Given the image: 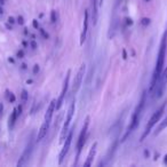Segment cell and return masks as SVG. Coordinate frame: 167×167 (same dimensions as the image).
I'll list each match as a JSON object with an SVG mask.
<instances>
[{
  "mask_svg": "<svg viewBox=\"0 0 167 167\" xmlns=\"http://www.w3.org/2000/svg\"><path fill=\"white\" fill-rule=\"evenodd\" d=\"M166 35L163 38V41L160 45V49L158 53V57H157V63H156V69L153 72L152 82H151V89L154 88L156 84L158 82L160 78V74L163 72V66H164V62H165V55H166Z\"/></svg>",
  "mask_w": 167,
  "mask_h": 167,
  "instance_id": "cell-1",
  "label": "cell"
},
{
  "mask_svg": "<svg viewBox=\"0 0 167 167\" xmlns=\"http://www.w3.org/2000/svg\"><path fill=\"white\" fill-rule=\"evenodd\" d=\"M144 102H145V94H143L142 96V99H141V101L138 103V105L136 107V109L134 111V113H133V116H132V119H131V124H129V126H128V132H127V134L125 135V138H126L129 134H131L132 132L134 131L136 127H138V120H140V117H141V113H142V110H143V107H144Z\"/></svg>",
  "mask_w": 167,
  "mask_h": 167,
  "instance_id": "cell-2",
  "label": "cell"
},
{
  "mask_svg": "<svg viewBox=\"0 0 167 167\" xmlns=\"http://www.w3.org/2000/svg\"><path fill=\"white\" fill-rule=\"evenodd\" d=\"M165 107H166V103H164L161 107H160L159 109L157 110L154 113H153L152 116H151V118H150V120H149V123H148V125H146V127H145V131L144 133H143V135H142V141L144 140L146 136H148V134L151 132V129L153 128V126L156 125V124L159 121L160 117L163 116V113H164V110H165Z\"/></svg>",
  "mask_w": 167,
  "mask_h": 167,
  "instance_id": "cell-3",
  "label": "cell"
},
{
  "mask_svg": "<svg viewBox=\"0 0 167 167\" xmlns=\"http://www.w3.org/2000/svg\"><path fill=\"white\" fill-rule=\"evenodd\" d=\"M74 109H76V105H74V102L71 103L70 108L68 110V115H66V119L64 121V125H63V128H62V133H61V142H64L65 140V135L69 132V128H70V124H71V120H72L73 113H74Z\"/></svg>",
  "mask_w": 167,
  "mask_h": 167,
  "instance_id": "cell-4",
  "label": "cell"
},
{
  "mask_svg": "<svg viewBox=\"0 0 167 167\" xmlns=\"http://www.w3.org/2000/svg\"><path fill=\"white\" fill-rule=\"evenodd\" d=\"M88 125H89V117L86 118L85 120V124L82 126V129H81V133L79 135V140H78V143H77V149H78V156H79L80 151L82 149V146L85 144V141H86V135H87V131H88Z\"/></svg>",
  "mask_w": 167,
  "mask_h": 167,
  "instance_id": "cell-5",
  "label": "cell"
},
{
  "mask_svg": "<svg viewBox=\"0 0 167 167\" xmlns=\"http://www.w3.org/2000/svg\"><path fill=\"white\" fill-rule=\"evenodd\" d=\"M69 79H70V71H68V74H66L65 80H64V84H63V88H62V92H61V95H60L57 102H56L57 103L56 104V109H60L63 101H64V97H65V94L68 92V87H69Z\"/></svg>",
  "mask_w": 167,
  "mask_h": 167,
  "instance_id": "cell-6",
  "label": "cell"
},
{
  "mask_svg": "<svg viewBox=\"0 0 167 167\" xmlns=\"http://www.w3.org/2000/svg\"><path fill=\"white\" fill-rule=\"evenodd\" d=\"M72 135L73 132L71 131L69 133V135L65 138V142H64V145H63V149L61 150V153H60V163H62V160L65 158L66 153L69 152L70 145H71V142H72Z\"/></svg>",
  "mask_w": 167,
  "mask_h": 167,
  "instance_id": "cell-7",
  "label": "cell"
},
{
  "mask_svg": "<svg viewBox=\"0 0 167 167\" xmlns=\"http://www.w3.org/2000/svg\"><path fill=\"white\" fill-rule=\"evenodd\" d=\"M85 71H86V65L82 64V65L80 66L78 73H77L76 81H74V85H73V92H77V90L79 89L80 85H81V82H82V78H84V76H85Z\"/></svg>",
  "mask_w": 167,
  "mask_h": 167,
  "instance_id": "cell-8",
  "label": "cell"
},
{
  "mask_svg": "<svg viewBox=\"0 0 167 167\" xmlns=\"http://www.w3.org/2000/svg\"><path fill=\"white\" fill-rule=\"evenodd\" d=\"M31 151H32V143H30V144L25 148V150H24V152H23L21 159H20V161L17 163V165H18V166H23V165H25L26 160L29 159V157L31 156Z\"/></svg>",
  "mask_w": 167,
  "mask_h": 167,
  "instance_id": "cell-9",
  "label": "cell"
},
{
  "mask_svg": "<svg viewBox=\"0 0 167 167\" xmlns=\"http://www.w3.org/2000/svg\"><path fill=\"white\" fill-rule=\"evenodd\" d=\"M56 109V100H53L48 105V109L46 111V115H45V121H49L51 123V118H53V113Z\"/></svg>",
  "mask_w": 167,
  "mask_h": 167,
  "instance_id": "cell-10",
  "label": "cell"
},
{
  "mask_svg": "<svg viewBox=\"0 0 167 167\" xmlns=\"http://www.w3.org/2000/svg\"><path fill=\"white\" fill-rule=\"evenodd\" d=\"M49 121H44V124L41 125V127H40V129L38 132V135H37V140L38 141H41L43 138L46 136V134H47V132H48V128H49Z\"/></svg>",
  "mask_w": 167,
  "mask_h": 167,
  "instance_id": "cell-11",
  "label": "cell"
},
{
  "mask_svg": "<svg viewBox=\"0 0 167 167\" xmlns=\"http://www.w3.org/2000/svg\"><path fill=\"white\" fill-rule=\"evenodd\" d=\"M88 29V12H85V18H84V25H82V31H81V35H80V43L84 44L85 39H86V33H87Z\"/></svg>",
  "mask_w": 167,
  "mask_h": 167,
  "instance_id": "cell-12",
  "label": "cell"
},
{
  "mask_svg": "<svg viewBox=\"0 0 167 167\" xmlns=\"http://www.w3.org/2000/svg\"><path fill=\"white\" fill-rule=\"evenodd\" d=\"M96 148H97V143H94V144L92 145V148H90V150H89V153H88V156H87V159L85 161V166H90V165H92V163H93V160H94L95 154H96Z\"/></svg>",
  "mask_w": 167,
  "mask_h": 167,
  "instance_id": "cell-13",
  "label": "cell"
},
{
  "mask_svg": "<svg viewBox=\"0 0 167 167\" xmlns=\"http://www.w3.org/2000/svg\"><path fill=\"white\" fill-rule=\"evenodd\" d=\"M97 6H99V0H92V10H93L94 23H96V21H97Z\"/></svg>",
  "mask_w": 167,
  "mask_h": 167,
  "instance_id": "cell-14",
  "label": "cell"
},
{
  "mask_svg": "<svg viewBox=\"0 0 167 167\" xmlns=\"http://www.w3.org/2000/svg\"><path fill=\"white\" fill-rule=\"evenodd\" d=\"M17 116H18L17 109H14L13 110V112H12V116L9 117V126H10V127L14 126L15 121H16V119H17Z\"/></svg>",
  "mask_w": 167,
  "mask_h": 167,
  "instance_id": "cell-15",
  "label": "cell"
},
{
  "mask_svg": "<svg viewBox=\"0 0 167 167\" xmlns=\"http://www.w3.org/2000/svg\"><path fill=\"white\" fill-rule=\"evenodd\" d=\"M167 127V116H166V118L163 120V123L160 124V126L158 127V131H157V133H159L160 131H163L164 128H166Z\"/></svg>",
  "mask_w": 167,
  "mask_h": 167,
  "instance_id": "cell-16",
  "label": "cell"
},
{
  "mask_svg": "<svg viewBox=\"0 0 167 167\" xmlns=\"http://www.w3.org/2000/svg\"><path fill=\"white\" fill-rule=\"evenodd\" d=\"M22 99L24 102L26 101V99H28V93H26V90H23L22 92Z\"/></svg>",
  "mask_w": 167,
  "mask_h": 167,
  "instance_id": "cell-17",
  "label": "cell"
},
{
  "mask_svg": "<svg viewBox=\"0 0 167 167\" xmlns=\"http://www.w3.org/2000/svg\"><path fill=\"white\" fill-rule=\"evenodd\" d=\"M8 100H9L10 102H14L15 101V96L12 94V93H9V97H8Z\"/></svg>",
  "mask_w": 167,
  "mask_h": 167,
  "instance_id": "cell-18",
  "label": "cell"
},
{
  "mask_svg": "<svg viewBox=\"0 0 167 167\" xmlns=\"http://www.w3.org/2000/svg\"><path fill=\"white\" fill-rule=\"evenodd\" d=\"M51 20H53V22H55V12L51 13Z\"/></svg>",
  "mask_w": 167,
  "mask_h": 167,
  "instance_id": "cell-19",
  "label": "cell"
},
{
  "mask_svg": "<svg viewBox=\"0 0 167 167\" xmlns=\"http://www.w3.org/2000/svg\"><path fill=\"white\" fill-rule=\"evenodd\" d=\"M38 71H39V66H38V65H35V70H33V72L37 73Z\"/></svg>",
  "mask_w": 167,
  "mask_h": 167,
  "instance_id": "cell-20",
  "label": "cell"
},
{
  "mask_svg": "<svg viewBox=\"0 0 167 167\" xmlns=\"http://www.w3.org/2000/svg\"><path fill=\"white\" fill-rule=\"evenodd\" d=\"M18 23H20V24H23V18H22V17H18Z\"/></svg>",
  "mask_w": 167,
  "mask_h": 167,
  "instance_id": "cell-21",
  "label": "cell"
},
{
  "mask_svg": "<svg viewBox=\"0 0 167 167\" xmlns=\"http://www.w3.org/2000/svg\"><path fill=\"white\" fill-rule=\"evenodd\" d=\"M2 109H4V108H2V104H1V103H0V113H1V112H2Z\"/></svg>",
  "mask_w": 167,
  "mask_h": 167,
  "instance_id": "cell-22",
  "label": "cell"
},
{
  "mask_svg": "<svg viewBox=\"0 0 167 167\" xmlns=\"http://www.w3.org/2000/svg\"><path fill=\"white\" fill-rule=\"evenodd\" d=\"M4 2H5V0H0V5H2Z\"/></svg>",
  "mask_w": 167,
  "mask_h": 167,
  "instance_id": "cell-23",
  "label": "cell"
},
{
  "mask_svg": "<svg viewBox=\"0 0 167 167\" xmlns=\"http://www.w3.org/2000/svg\"><path fill=\"white\" fill-rule=\"evenodd\" d=\"M165 164H167V154H166V157H165Z\"/></svg>",
  "mask_w": 167,
  "mask_h": 167,
  "instance_id": "cell-24",
  "label": "cell"
},
{
  "mask_svg": "<svg viewBox=\"0 0 167 167\" xmlns=\"http://www.w3.org/2000/svg\"><path fill=\"white\" fill-rule=\"evenodd\" d=\"M2 13H4V12H2V9L0 8V14H2Z\"/></svg>",
  "mask_w": 167,
  "mask_h": 167,
  "instance_id": "cell-25",
  "label": "cell"
}]
</instances>
